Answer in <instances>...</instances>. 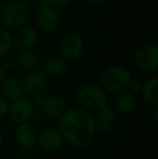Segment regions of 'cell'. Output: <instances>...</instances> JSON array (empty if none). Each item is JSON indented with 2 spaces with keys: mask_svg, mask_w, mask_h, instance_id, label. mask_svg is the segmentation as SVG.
Segmentation results:
<instances>
[{
  "mask_svg": "<svg viewBox=\"0 0 158 159\" xmlns=\"http://www.w3.org/2000/svg\"><path fill=\"white\" fill-rule=\"evenodd\" d=\"M0 65H1L2 68H3L4 71L7 73V71L15 69V67H16V65H17V61L12 55H4V57H2V61H1V63H0Z\"/></svg>",
  "mask_w": 158,
  "mask_h": 159,
  "instance_id": "obj_21",
  "label": "cell"
},
{
  "mask_svg": "<svg viewBox=\"0 0 158 159\" xmlns=\"http://www.w3.org/2000/svg\"><path fill=\"white\" fill-rule=\"evenodd\" d=\"M39 130L33 121H27L17 125L15 131V140L20 147L24 149H30L36 146L38 141Z\"/></svg>",
  "mask_w": 158,
  "mask_h": 159,
  "instance_id": "obj_8",
  "label": "cell"
},
{
  "mask_svg": "<svg viewBox=\"0 0 158 159\" xmlns=\"http://www.w3.org/2000/svg\"><path fill=\"white\" fill-rule=\"evenodd\" d=\"M3 141H4L3 133H2V131L0 130V147H1V146H2V144H3Z\"/></svg>",
  "mask_w": 158,
  "mask_h": 159,
  "instance_id": "obj_29",
  "label": "cell"
},
{
  "mask_svg": "<svg viewBox=\"0 0 158 159\" xmlns=\"http://www.w3.org/2000/svg\"><path fill=\"white\" fill-rule=\"evenodd\" d=\"M142 84H143V82L140 81L139 79H131L128 84L127 91L132 93L133 95L139 94V93H141V90H142Z\"/></svg>",
  "mask_w": 158,
  "mask_h": 159,
  "instance_id": "obj_22",
  "label": "cell"
},
{
  "mask_svg": "<svg viewBox=\"0 0 158 159\" xmlns=\"http://www.w3.org/2000/svg\"><path fill=\"white\" fill-rule=\"evenodd\" d=\"M153 117H154V122H158V108H157V107H154Z\"/></svg>",
  "mask_w": 158,
  "mask_h": 159,
  "instance_id": "obj_28",
  "label": "cell"
},
{
  "mask_svg": "<svg viewBox=\"0 0 158 159\" xmlns=\"http://www.w3.org/2000/svg\"><path fill=\"white\" fill-rule=\"evenodd\" d=\"M17 65H20L22 69L26 71H34L38 69L40 65V59L39 55L36 52L32 50L27 51H22L16 57Z\"/></svg>",
  "mask_w": 158,
  "mask_h": 159,
  "instance_id": "obj_19",
  "label": "cell"
},
{
  "mask_svg": "<svg viewBox=\"0 0 158 159\" xmlns=\"http://www.w3.org/2000/svg\"><path fill=\"white\" fill-rule=\"evenodd\" d=\"M134 64L144 74L155 73L158 69V47L154 43H146L140 47L135 52Z\"/></svg>",
  "mask_w": 158,
  "mask_h": 159,
  "instance_id": "obj_6",
  "label": "cell"
},
{
  "mask_svg": "<svg viewBox=\"0 0 158 159\" xmlns=\"http://www.w3.org/2000/svg\"><path fill=\"white\" fill-rule=\"evenodd\" d=\"M67 69V63L60 55H51L42 63V73L47 77H59Z\"/></svg>",
  "mask_w": 158,
  "mask_h": 159,
  "instance_id": "obj_17",
  "label": "cell"
},
{
  "mask_svg": "<svg viewBox=\"0 0 158 159\" xmlns=\"http://www.w3.org/2000/svg\"><path fill=\"white\" fill-rule=\"evenodd\" d=\"M29 13V7L24 0H10L0 8V26L7 30H19L26 25Z\"/></svg>",
  "mask_w": 158,
  "mask_h": 159,
  "instance_id": "obj_2",
  "label": "cell"
},
{
  "mask_svg": "<svg viewBox=\"0 0 158 159\" xmlns=\"http://www.w3.org/2000/svg\"><path fill=\"white\" fill-rule=\"evenodd\" d=\"M84 50V39L80 34L70 32L63 35L57 44L60 57L67 61H75L79 59Z\"/></svg>",
  "mask_w": 158,
  "mask_h": 159,
  "instance_id": "obj_5",
  "label": "cell"
},
{
  "mask_svg": "<svg viewBox=\"0 0 158 159\" xmlns=\"http://www.w3.org/2000/svg\"><path fill=\"white\" fill-rule=\"evenodd\" d=\"M66 101L60 95L48 96L43 104V113L50 119H59L67 109Z\"/></svg>",
  "mask_w": 158,
  "mask_h": 159,
  "instance_id": "obj_16",
  "label": "cell"
},
{
  "mask_svg": "<svg viewBox=\"0 0 158 159\" xmlns=\"http://www.w3.org/2000/svg\"><path fill=\"white\" fill-rule=\"evenodd\" d=\"M1 6H2V2H1V0H0V8H1Z\"/></svg>",
  "mask_w": 158,
  "mask_h": 159,
  "instance_id": "obj_30",
  "label": "cell"
},
{
  "mask_svg": "<svg viewBox=\"0 0 158 159\" xmlns=\"http://www.w3.org/2000/svg\"><path fill=\"white\" fill-rule=\"evenodd\" d=\"M4 78H6V71H4V69L2 68V66L0 65V84H2Z\"/></svg>",
  "mask_w": 158,
  "mask_h": 159,
  "instance_id": "obj_27",
  "label": "cell"
},
{
  "mask_svg": "<svg viewBox=\"0 0 158 159\" xmlns=\"http://www.w3.org/2000/svg\"><path fill=\"white\" fill-rule=\"evenodd\" d=\"M141 95L143 103L148 107L158 106V78L155 76L148 77L142 84Z\"/></svg>",
  "mask_w": 158,
  "mask_h": 159,
  "instance_id": "obj_15",
  "label": "cell"
},
{
  "mask_svg": "<svg viewBox=\"0 0 158 159\" xmlns=\"http://www.w3.org/2000/svg\"><path fill=\"white\" fill-rule=\"evenodd\" d=\"M90 4L94 7H97V8H101V7L105 6L106 3L108 2V0H87Z\"/></svg>",
  "mask_w": 158,
  "mask_h": 159,
  "instance_id": "obj_25",
  "label": "cell"
},
{
  "mask_svg": "<svg viewBox=\"0 0 158 159\" xmlns=\"http://www.w3.org/2000/svg\"><path fill=\"white\" fill-rule=\"evenodd\" d=\"M63 143V136L60 133L57 128L47 127L42 129L38 134V141L37 144L44 152H54L61 147Z\"/></svg>",
  "mask_w": 158,
  "mask_h": 159,
  "instance_id": "obj_11",
  "label": "cell"
},
{
  "mask_svg": "<svg viewBox=\"0 0 158 159\" xmlns=\"http://www.w3.org/2000/svg\"><path fill=\"white\" fill-rule=\"evenodd\" d=\"M115 107H116V111L122 115L131 114L137 107L135 95H133L132 93L127 90L118 93L116 100H115Z\"/></svg>",
  "mask_w": 158,
  "mask_h": 159,
  "instance_id": "obj_18",
  "label": "cell"
},
{
  "mask_svg": "<svg viewBox=\"0 0 158 159\" xmlns=\"http://www.w3.org/2000/svg\"><path fill=\"white\" fill-rule=\"evenodd\" d=\"M35 4L38 7V9H40V8H43V7L49 6V2L48 0H35Z\"/></svg>",
  "mask_w": 158,
  "mask_h": 159,
  "instance_id": "obj_26",
  "label": "cell"
},
{
  "mask_svg": "<svg viewBox=\"0 0 158 159\" xmlns=\"http://www.w3.org/2000/svg\"><path fill=\"white\" fill-rule=\"evenodd\" d=\"M12 36L6 28L0 26V57L8 55L12 49Z\"/></svg>",
  "mask_w": 158,
  "mask_h": 159,
  "instance_id": "obj_20",
  "label": "cell"
},
{
  "mask_svg": "<svg viewBox=\"0 0 158 159\" xmlns=\"http://www.w3.org/2000/svg\"><path fill=\"white\" fill-rule=\"evenodd\" d=\"M93 122L97 132H110L114 128L116 122L115 111L111 107L106 106L97 111V114L93 115Z\"/></svg>",
  "mask_w": 158,
  "mask_h": 159,
  "instance_id": "obj_14",
  "label": "cell"
},
{
  "mask_svg": "<svg viewBox=\"0 0 158 159\" xmlns=\"http://www.w3.org/2000/svg\"><path fill=\"white\" fill-rule=\"evenodd\" d=\"M57 130L63 140L78 148H88L95 140L97 130L93 122V115L80 107H73L57 119Z\"/></svg>",
  "mask_w": 158,
  "mask_h": 159,
  "instance_id": "obj_1",
  "label": "cell"
},
{
  "mask_svg": "<svg viewBox=\"0 0 158 159\" xmlns=\"http://www.w3.org/2000/svg\"><path fill=\"white\" fill-rule=\"evenodd\" d=\"M9 109H10V103L7 101L2 95H0V119L6 118L9 114Z\"/></svg>",
  "mask_w": 158,
  "mask_h": 159,
  "instance_id": "obj_23",
  "label": "cell"
},
{
  "mask_svg": "<svg viewBox=\"0 0 158 159\" xmlns=\"http://www.w3.org/2000/svg\"><path fill=\"white\" fill-rule=\"evenodd\" d=\"M38 41V33L33 26L24 25L16 30L12 35V44L17 50L27 51L36 46Z\"/></svg>",
  "mask_w": 158,
  "mask_h": 159,
  "instance_id": "obj_9",
  "label": "cell"
},
{
  "mask_svg": "<svg viewBox=\"0 0 158 159\" xmlns=\"http://www.w3.org/2000/svg\"><path fill=\"white\" fill-rule=\"evenodd\" d=\"M24 90L25 93H29L30 95H36L40 93H44L48 89L49 80L48 77L41 70L30 71L23 80Z\"/></svg>",
  "mask_w": 158,
  "mask_h": 159,
  "instance_id": "obj_12",
  "label": "cell"
},
{
  "mask_svg": "<svg viewBox=\"0 0 158 159\" xmlns=\"http://www.w3.org/2000/svg\"><path fill=\"white\" fill-rule=\"evenodd\" d=\"M35 111V105L30 98L23 96L10 104L8 116L14 124L21 125L32 120L33 113Z\"/></svg>",
  "mask_w": 158,
  "mask_h": 159,
  "instance_id": "obj_7",
  "label": "cell"
},
{
  "mask_svg": "<svg viewBox=\"0 0 158 159\" xmlns=\"http://www.w3.org/2000/svg\"><path fill=\"white\" fill-rule=\"evenodd\" d=\"M48 2L49 6L59 10L60 8H65L68 4H70L73 2V0H48Z\"/></svg>",
  "mask_w": 158,
  "mask_h": 159,
  "instance_id": "obj_24",
  "label": "cell"
},
{
  "mask_svg": "<svg viewBox=\"0 0 158 159\" xmlns=\"http://www.w3.org/2000/svg\"><path fill=\"white\" fill-rule=\"evenodd\" d=\"M61 23V14L59 10L51 6L38 9L37 12V24L44 32H54L59 28Z\"/></svg>",
  "mask_w": 158,
  "mask_h": 159,
  "instance_id": "obj_10",
  "label": "cell"
},
{
  "mask_svg": "<svg viewBox=\"0 0 158 159\" xmlns=\"http://www.w3.org/2000/svg\"><path fill=\"white\" fill-rule=\"evenodd\" d=\"M0 86H1L2 96L9 102L10 101L14 102V101L23 98L25 94L23 80L14 75L6 76Z\"/></svg>",
  "mask_w": 158,
  "mask_h": 159,
  "instance_id": "obj_13",
  "label": "cell"
},
{
  "mask_svg": "<svg viewBox=\"0 0 158 159\" xmlns=\"http://www.w3.org/2000/svg\"><path fill=\"white\" fill-rule=\"evenodd\" d=\"M131 79V74L127 68L122 66H112L102 73L100 86L106 92L120 93L127 90Z\"/></svg>",
  "mask_w": 158,
  "mask_h": 159,
  "instance_id": "obj_4",
  "label": "cell"
},
{
  "mask_svg": "<svg viewBox=\"0 0 158 159\" xmlns=\"http://www.w3.org/2000/svg\"><path fill=\"white\" fill-rule=\"evenodd\" d=\"M76 101L80 108L86 111H99L108 106L107 92L99 84H88L82 86L76 92Z\"/></svg>",
  "mask_w": 158,
  "mask_h": 159,
  "instance_id": "obj_3",
  "label": "cell"
}]
</instances>
